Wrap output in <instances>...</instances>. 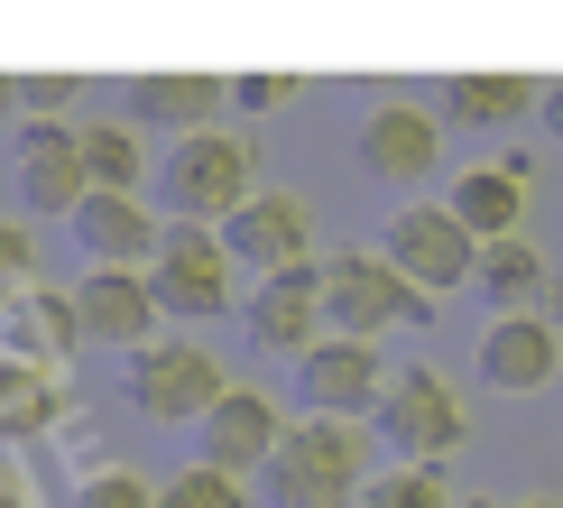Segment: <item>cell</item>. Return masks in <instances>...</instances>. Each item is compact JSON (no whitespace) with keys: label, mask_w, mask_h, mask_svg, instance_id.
<instances>
[{"label":"cell","mask_w":563,"mask_h":508,"mask_svg":"<svg viewBox=\"0 0 563 508\" xmlns=\"http://www.w3.org/2000/svg\"><path fill=\"white\" fill-rule=\"evenodd\" d=\"M518 508H554V499H518Z\"/></svg>","instance_id":"34"},{"label":"cell","mask_w":563,"mask_h":508,"mask_svg":"<svg viewBox=\"0 0 563 508\" xmlns=\"http://www.w3.org/2000/svg\"><path fill=\"white\" fill-rule=\"evenodd\" d=\"M84 342V314H75V287H19L10 314H0V352L10 361H37V369H65Z\"/></svg>","instance_id":"18"},{"label":"cell","mask_w":563,"mask_h":508,"mask_svg":"<svg viewBox=\"0 0 563 508\" xmlns=\"http://www.w3.org/2000/svg\"><path fill=\"white\" fill-rule=\"evenodd\" d=\"M563 379V333L545 314H489L481 333V388H499V398H536V388Z\"/></svg>","instance_id":"16"},{"label":"cell","mask_w":563,"mask_h":508,"mask_svg":"<svg viewBox=\"0 0 563 508\" xmlns=\"http://www.w3.org/2000/svg\"><path fill=\"white\" fill-rule=\"evenodd\" d=\"M75 241L92 268H157V250H167V213H157L148 195H92L75 203Z\"/></svg>","instance_id":"15"},{"label":"cell","mask_w":563,"mask_h":508,"mask_svg":"<svg viewBox=\"0 0 563 508\" xmlns=\"http://www.w3.org/2000/svg\"><path fill=\"white\" fill-rule=\"evenodd\" d=\"M75 102H84L75 75H19V111H29V121H56V111H75Z\"/></svg>","instance_id":"27"},{"label":"cell","mask_w":563,"mask_h":508,"mask_svg":"<svg viewBox=\"0 0 563 508\" xmlns=\"http://www.w3.org/2000/svg\"><path fill=\"white\" fill-rule=\"evenodd\" d=\"M250 195H260V148H250V130L167 139V157H157V213L167 222H213L222 231Z\"/></svg>","instance_id":"1"},{"label":"cell","mask_w":563,"mask_h":508,"mask_svg":"<svg viewBox=\"0 0 563 508\" xmlns=\"http://www.w3.org/2000/svg\"><path fill=\"white\" fill-rule=\"evenodd\" d=\"M462 508H499V499H462Z\"/></svg>","instance_id":"33"},{"label":"cell","mask_w":563,"mask_h":508,"mask_svg":"<svg viewBox=\"0 0 563 508\" xmlns=\"http://www.w3.org/2000/svg\"><path fill=\"white\" fill-rule=\"evenodd\" d=\"M222 241H231V259L260 268V277H277V268H314V203L287 195V185H260V195H250L241 213L222 222Z\"/></svg>","instance_id":"11"},{"label":"cell","mask_w":563,"mask_h":508,"mask_svg":"<svg viewBox=\"0 0 563 508\" xmlns=\"http://www.w3.org/2000/svg\"><path fill=\"white\" fill-rule=\"evenodd\" d=\"M379 250H388V259L407 268L426 296H453V287H472V277H481V241L453 222V203H426V195H407V203L379 222Z\"/></svg>","instance_id":"6"},{"label":"cell","mask_w":563,"mask_h":508,"mask_svg":"<svg viewBox=\"0 0 563 508\" xmlns=\"http://www.w3.org/2000/svg\"><path fill=\"white\" fill-rule=\"evenodd\" d=\"M75 139H84V176L102 185V195H139V185H148V139L130 121H75Z\"/></svg>","instance_id":"23"},{"label":"cell","mask_w":563,"mask_h":508,"mask_svg":"<svg viewBox=\"0 0 563 508\" xmlns=\"http://www.w3.org/2000/svg\"><path fill=\"white\" fill-rule=\"evenodd\" d=\"M148 287H157V306H167V314L213 323L231 296H241V259H231V241H222L213 222H167V250H157Z\"/></svg>","instance_id":"7"},{"label":"cell","mask_w":563,"mask_h":508,"mask_svg":"<svg viewBox=\"0 0 563 508\" xmlns=\"http://www.w3.org/2000/svg\"><path fill=\"white\" fill-rule=\"evenodd\" d=\"M10 111H19V75H0V121H10Z\"/></svg>","instance_id":"32"},{"label":"cell","mask_w":563,"mask_h":508,"mask_svg":"<svg viewBox=\"0 0 563 508\" xmlns=\"http://www.w3.org/2000/svg\"><path fill=\"white\" fill-rule=\"evenodd\" d=\"M443 296H426L407 268L388 259V250H351V259H323V314H333V333L351 342H379V333H416V323H434Z\"/></svg>","instance_id":"3"},{"label":"cell","mask_w":563,"mask_h":508,"mask_svg":"<svg viewBox=\"0 0 563 508\" xmlns=\"http://www.w3.org/2000/svg\"><path fill=\"white\" fill-rule=\"evenodd\" d=\"M472 287H481L499 314H536V287H545V250H536L527 231H508V241H489V250H481V277H472Z\"/></svg>","instance_id":"22"},{"label":"cell","mask_w":563,"mask_h":508,"mask_svg":"<svg viewBox=\"0 0 563 508\" xmlns=\"http://www.w3.org/2000/svg\"><path fill=\"white\" fill-rule=\"evenodd\" d=\"M121 388H130V416H148V426H203V416L231 398L222 361L203 352V342H185V333L130 352V361H121Z\"/></svg>","instance_id":"5"},{"label":"cell","mask_w":563,"mask_h":508,"mask_svg":"<svg viewBox=\"0 0 563 508\" xmlns=\"http://www.w3.org/2000/svg\"><path fill=\"white\" fill-rule=\"evenodd\" d=\"M369 481H379L369 434L342 426V416H296L277 462H268V499L277 508H361Z\"/></svg>","instance_id":"2"},{"label":"cell","mask_w":563,"mask_h":508,"mask_svg":"<svg viewBox=\"0 0 563 508\" xmlns=\"http://www.w3.org/2000/svg\"><path fill=\"white\" fill-rule=\"evenodd\" d=\"M527 195H536V167H527V157H481V167L453 176V195H443V203H453V222L489 250V241H508V231L527 222Z\"/></svg>","instance_id":"17"},{"label":"cell","mask_w":563,"mask_h":508,"mask_svg":"<svg viewBox=\"0 0 563 508\" xmlns=\"http://www.w3.org/2000/svg\"><path fill=\"white\" fill-rule=\"evenodd\" d=\"M287 75H241V84H231V102H241V111H268V102H287Z\"/></svg>","instance_id":"29"},{"label":"cell","mask_w":563,"mask_h":508,"mask_svg":"<svg viewBox=\"0 0 563 508\" xmlns=\"http://www.w3.org/2000/svg\"><path fill=\"white\" fill-rule=\"evenodd\" d=\"M130 102L148 111L157 130L195 139V130H222V111H231V84H222V75H139V84H130Z\"/></svg>","instance_id":"20"},{"label":"cell","mask_w":563,"mask_h":508,"mask_svg":"<svg viewBox=\"0 0 563 508\" xmlns=\"http://www.w3.org/2000/svg\"><path fill=\"white\" fill-rule=\"evenodd\" d=\"M277 444H287V407H277L268 388H241V379H231V398L195 426V462H213L231 481H268Z\"/></svg>","instance_id":"10"},{"label":"cell","mask_w":563,"mask_h":508,"mask_svg":"<svg viewBox=\"0 0 563 508\" xmlns=\"http://www.w3.org/2000/svg\"><path fill=\"white\" fill-rule=\"evenodd\" d=\"M388 379L397 369L379 361V342H351V333H323L314 352L296 361V388L314 416H342V426H369V416L388 407Z\"/></svg>","instance_id":"9"},{"label":"cell","mask_w":563,"mask_h":508,"mask_svg":"<svg viewBox=\"0 0 563 508\" xmlns=\"http://www.w3.org/2000/svg\"><path fill=\"white\" fill-rule=\"evenodd\" d=\"M351 157L369 167V185H434V167H443V121H434L426 102H407V92H388V102L361 111Z\"/></svg>","instance_id":"8"},{"label":"cell","mask_w":563,"mask_h":508,"mask_svg":"<svg viewBox=\"0 0 563 508\" xmlns=\"http://www.w3.org/2000/svg\"><path fill=\"white\" fill-rule=\"evenodd\" d=\"M369 434L397 453V462H426V472H443L462 444H472V407H462V388L443 379V369H397L388 379V407L369 416Z\"/></svg>","instance_id":"4"},{"label":"cell","mask_w":563,"mask_h":508,"mask_svg":"<svg viewBox=\"0 0 563 508\" xmlns=\"http://www.w3.org/2000/svg\"><path fill=\"white\" fill-rule=\"evenodd\" d=\"M29 268H37L29 222H0V296H19V287H29Z\"/></svg>","instance_id":"28"},{"label":"cell","mask_w":563,"mask_h":508,"mask_svg":"<svg viewBox=\"0 0 563 508\" xmlns=\"http://www.w3.org/2000/svg\"><path fill=\"white\" fill-rule=\"evenodd\" d=\"M157 508H260V499H250V481L213 472V462H185V472L157 481Z\"/></svg>","instance_id":"25"},{"label":"cell","mask_w":563,"mask_h":508,"mask_svg":"<svg viewBox=\"0 0 563 508\" xmlns=\"http://www.w3.org/2000/svg\"><path fill=\"white\" fill-rule=\"evenodd\" d=\"M75 314H84V342H102V352H148V342H167L157 323H167V306H157L148 268H84L75 287Z\"/></svg>","instance_id":"12"},{"label":"cell","mask_w":563,"mask_h":508,"mask_svg":"<svg viewBox=\"0 0 563 508\" xmlns=\"http://www.w3.org/2000/svg\"><path fill=\"white\" fill-rule=\"evenodd\" d=\"M75 508H157V481L130 472V462H102V472L75 481Z\"/></svg>","instance_id":"26"},{"label":"cell","mask_w":563,"mask_h":508,"mask_svg":"<svg viewBox=\"0 0 563 508\" xmlns=\"http://www.w3.org/2000/svg\"><path fill=\"white\" fill-rule=\"evenodd\" d=\"M0 508H37V499H29V481H19V472H0Z\"/></svg>","instance_id":"31"},{"label":"cell","mask_w":563,"mask_h":508,"mask_svg":"<svg viewBox=\"0 0 563 508\" xmlns=\"http://www.w3.org/2000/svg\"><path fill=\"white\" fill-rule=\"evenodd\" d=\"M518 111H545V84H536V75H499V65H472V75L443 84V121H462V130H508Z\"/></svg>","instance_id":"19"},{"label":"cell","mask_w":563,"mask_h":508,"mask_svg":"<svg viewBox=\"0 0 563 508\" xmlns=\"http://www.w3.org/2000/svg\"><path fill=\"white\" fill-rule=\"evenodd\" d=\"M241 314H250V342L277 361H305L323 333H333V314H323V259L314 268H277L260 277V287L241 296Z\"/></svg>","instance_id":"13"},{"label":"cell","mask_w":563,"mask_h":508,"mask_svg":"<svg viewBox=\"0 0 563 508\" xmlns=\"http://www.w3.org/2000/svg\"><path fill=\"white\" fill-rule=\"evenodd\" d=\"M361 508H462L453 481L426 472V462H379V481L361 490Z\"/></svg>","instance_id":"24"},{"label":"cell","mask_w":563,"mask_h":508,"mask_svg":"<svg viewBox=\"0 0 563 508\" xmlns=\"http://www.w3.org/2000/svg\"><path fill=\"white\" fill-rule=\"evenodd\" d=\"M10 185H19V203H29V213H65V222H75V203L92 195V176H84V139H75V121H29V130H19Z\"/></svg>","instance_id":"14"},{"label":"cell","mask_w":563,"mask_h":508,"mask_svg":"<svg viewBox=\"0 0 563 508\" xmlns=\"http://www.w3.org/2000/svg\"><path fill=\"white\" fill-rule=\"evenodd\" d=\"M56 407H65L56 369L0 352V444H29V434H46V426H56Z\"/></svg>","instance_id":"21"},{"label":"cell","mask_w":563,"mask_h":508,"mask_svg":"<svg viewBox=\"0 0 563 508\" xmlns=\"http://www.w3.org/2000/svg\"><path fill=\"white\" fill-rule=\"evenodd\" d=\"M536 121H545V139H554V148H563V75L545 84V111H536Z\"/></svg>","instance_id":"30"}]
</instances>
